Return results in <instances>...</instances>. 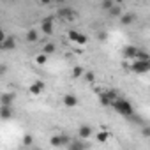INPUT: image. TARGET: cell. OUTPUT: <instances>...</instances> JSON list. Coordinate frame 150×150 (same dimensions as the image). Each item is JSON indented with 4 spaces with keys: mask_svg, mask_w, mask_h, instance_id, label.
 Returning a JSON list of instances; mask_svg holds the SVG:
<instances>
[{
    "mask_svg": "<svg viewBox=\"0 0 150 150\" xmlns=\"http://www.w3.org/2000/svg\"><path fill=\"white\" fill-rule=\"evenodd\" d=\"M11 115H13V110H11V106H2V108H0V118H2V120H7V118H11Z\"/></svg>",
    "mask_w": 150,
    "mask_h": 150,
    "instance_id": "12",
    "label": "cell"
},
{
    "mask_svg": "<svg viewBox=\"0 0 150 150\" xmlns=\"http://www.w3.org/2000/svg\"><path fill=\"white\" fill-rule=\"evenodd\" d=\"M28 92H30L32 96H41V94L44 92V83H42V81H39V80H37V81H34V83L28 87Z\"/></svg>",
    "mask_w": 150,
    "mask_h": 150,
    "instance_id": "6",
    "label": "cell"
},
{
    "mask_svg": "<svg viewBox=\"0 0 150 150\" xmlns=\"http://www.w3.org/2000/svg\"><path fill=\"white\" fill-rule=\"evenodd\" d=\"M103 7H104V9H108V11H110V9H111V7H113V2H111V0H104V2H103Z\"/></svg>",
    "mask_w": 150,
    "mask_h": 150,
    "instance_id": "24",
    "label": "cell"
},
{
    "mask_svg": "<svg viewBox=\"0 0 150 150\" xmlns=\"http://www.w3.org/2000/svg\"><path fill=\"white\" fill-rule=\"evenodd\" d=\"M58 16H60L62 20H65V21L76 20V13H74L72 9H69V7H62V9H58Z\"/></svg>",
    "mask_w": 150,
    "mask_h": 150,
    "instance_id": "3",
    "label": "cell"
},
{
    "mask_svg": "<svg viewBox=\"0 0 150 150\" xmlns=\"http://www.w3.org/2000/svg\"><path fill=\"white\" fill-rule=\"evenodd\" d=\"M78 136H80V138H83V139H87V138H90V136H92V129H90L88 125H81V127H80V131H78Z\"/></svg>",
    "mask_w": 150,
    "mask_h": 150,
    "instance_id": "11",
    "label": "cell"
},
{
    "mask_svg": "<svg viewBox=\"0 0 150 150\" xmlns=\"http://www.w3.org/2000/svg\"><path fill=\"white\" fill-rule=\"evenodd\" d=\"M110 14H111V16H122V14H120V7H118V6H113V7L110 9Z\"/></svg>",
    "mask_w": 150,
    "mask_h": 150,
    "instance_id": "21",
    "label": "cell"
},
{
    "mask_svg": "<svg viewBox=\"0 0 150 150\" xmlns=\"http://www.w3.org/2000/svg\"><path fill=\"white\" fill-rule=\"evenodd\" d=\"M46 60H48V55H46V53H39V55L35 57V62H37L39 65H44Z\"/></svg>",
    "mask_w": 150,
    "mask_h": 150,
    "instance_id": "17",
    "label": "cell"
},
{
    "mask_svg": "<svg viewBox=\"0 0 150 150\" xmlns=\"http://www.w3.org/2000/svg\"><path fill=\"white\" fill-rule=\"evenodd\" d=\"M117 2H122V0H117Z\"/></svg>",
    "mask_w": 150,
    "mask_h": 150,
    "instance_id": "29",
    "label": "cell"
},
{
    "mask_svg": "<svg viewBox=\"0 0 150 150\" xmlns=\"http://www.w3.org/2000/svg\"><path fill=\"white\" fill-rule=\"evenodd\" d=\"M108 138H110V132H106V131H99L97 132V139L99 141H108Z\"/></svg>",
    "mask_w": 150,
    "mask_h": 150,
    "instance_id": "18",
    "label": "cell"
},
{
    "mask_svg": "<svg viewBox=\"0 0 150 150\" xmlns=\"http://www.w3.org/2000/svg\"><path fill=\"white\" fill-rule=\"evenodd\" d=\"M76 42H78V44H81V46H83V44H87V37H85V35H83V34H80V35H78V39H76Z\"/></svg>",
    "mask_w": 150,
    "mask_h": 150,
    "instance_id": "23",
    "label": "cell"
},
{
    "mask_svg": "<svg viewBox=\"0 0 150 150\" xmlns=\"http://www.w3.org/2000/svg\"><path fill=\"white\" fill-rule=\"evenodd\" d=\"M14 46H16V41H14V37H11V35H4L2 37V42H0V48L2 50H14Z\"/></svg>",
    "mask_w": 150,
    "mask_h": 150,
    "instance_id": "5",
    "label": "cell"
},
{
    "mask_svg": "<svg viewBox=\"0 0 150 150\" xmlns=\"http://www.w3.org/2000/svg\"><path fill=\"white\" fill-rule=\"evenodd\" d=\"M136 53H138V48L136 46H125L124 51H122L124 58H136Z\"/></svg>",
    "mask_w": 150,
    "mask_h": 150,
    "instance_id": "9",
    "label": "cell"
},
{
    "mask_svg": "<svg viewBox=\"0 0 150 150\" xmlns=\"http://www.w3.org/2000/svg\"><path fill=\"white\" fill-rule=\"evenodd\" d=\"M131 69H132L136 74H145V72L150 71V60H138V58H136V62L131 65Z\"/></svg>",
    "mask_w": 150,
    "mask_h": 150,
    "instance_id": "2",
    "label": "cell"
},
{
    "mask_svg": "<svg viewBox=\"0 0 150 150\" xmlns=\"http://www.w3.org/2000/svg\"><path fill=\"white\" fill-rule=\"evenodd\" d=\"M23 145H32V136H25L23 138Z\"/></svg>",
    "mask_w": 150,
    "mask_h": 150,
    "instance_id": "25",
    "label": "cell"
},
{
    "mask_svg": "<svg viewBox=\"0 0 150 150\" xmlns=\"http://www.w3.org/2000/svg\"><path fill=\"white\" fill-rule=\"evenodd\" d=\"M27 41L28 42H35L37 41V32L35 30H28L27 32Z\"/></svg>",
    "mask_w": 150,
    "mask_h": 150,
    "instance_id": "16",
    "label": "cell"
},
{
    "mask_svg": "<svg viewBox=\"0 0 150 150\" xmlns=\"http://www.w3.org/2000/svg\"><path fill=\"white\" fill-rule=\"evenodd\" d=\"M53 51H55V44H53V42H48V44H44V46H42V53L51 55Z\"/></svg>",
    "mask_w": 150,
    "mask_h": 150,
    "instance_id": "15",
    "label": "cell"
},
{
    "mask_svg": "<svg viewBox=\"0 0 150 150\" xmlns=\"http://www.w3.org/2000/svg\"><path fill=\"white\" fill-rule=\"evenodd\" d=\"M136 58H138V60H150V55H148V53H145V51H141V50H138Z\"/></svg>",
    "mask_w": 150,
    "mask_h": 150,
    "instance_id": "19",
    "label": "cell"
},
{
    "mask_svg": "<svg viewBox=\"0 0 150 150\" xmlns=\"http://www.w3.org/2000/svg\"><path fill=\"white\" fill-rule=\"evenodd\" d=\"M143 136H150V127H145L143 129Z\"/></svg>",
    "mask_w": 150,
    "mask_h": 150,
    "instance_id": "26",
    "label": "cell"
},
{
    "mask_svg": "<svg viewBox=\"0 0 150 150\" xmlns=\"http://www.w3.org/2000/svg\"><path fill=\"white\" fill-rule=\"evenodd\" d=\"M111 108L117 111V113H120V115H124V117H132V104L129 103V101H125V99H117L113 104H111Z\"/></svg>",
    "mask_w": 150,
    "mask_h": 150,
    "instance_id": "1",
    "label": "cell"
},
{
    "mask_svg": "<svg viewBox=\"0 0 150 150\" xmlns=\"http://www.w3.org/2000/svg\"><path fill=\"white\" fill-rule=\"evenodd\" d=\"M67 143H69L67 136H51V139H50L51 146H62V145H67Z\"/></svg>",
    "mask_w": 150,
    "mask_h": 150,
    "instance_id": "8",
    "label": "cell"
},
{
    "mask_svg": "<svg viewBox=\"0 0 150 150\" xmlns=\"http://www.w3.org/2000/svg\"><path fill=\"white\" fill-rule=\"evenodd\" d=\"M69 39L71 41H74V42H76V39H78V35H80V32H76V30H69Z\"/></svg>",
    "mask_w": 150,
    "mask_h": 150,
    "instance_id": "20",
    "label": "cell"
},
{
    "mask_svg": "<svg viewBox=\"0 0 150 150\" xmlns=\"http://www.w3.org/2000/svg\"><path fill=\"white\" fill-rule=\"evenodd\" d=\"M85 80H87V81H90V83H92V81H94V80H96V74H94V72H85Z\"/></svg>",
    "mask_w": 150,
    "mask_h": 150,
    "instance_id": "22",
    "label": "cell"
},
{
    "mask_svg": "<svg viewBox=\"0 0 150 150\" xmlns=\"http://www.w3.org/2000/svg\"><path fill=\"white\" fill-rule=\"evenodd\" d=\"M53 2H58V4H62V2H64V0H53Z\"/></svg>",
    "mask_w": 150,
    "mask_h": 150,
    "instance_id": "28",
    "label": "cell"
},
{
    "mask_svg": "<svg viewBox=\"0 0 150 150\" xmlns=\"http://www.w3.org/2000/svg\"><path fill=\"white\" fill-rule=\"evenodd\" d=\"M41 28H42V34H46V35L53 34V18H51V16L44 18V20L41 21Z\"/></svg>",
    "mask_w": 150,
    "mask_h": 150,
    "instance_id": "4",
    "label": "cell"
},
{
    "mask_svg": "<svg viewBox=\"0 0 150 150\" xmlns=\"http://www.w3.org/2000/svg\"><path fill=\"white\" fill-rule=\"evenodd\" d=\"M64 106H65V108H76V106H78V99H76V96L65 94V96H64Z\"/></svg>",
    "mask_w": 150,
    "mask_h": 150,
    "instance_id": "7",
    "label": "cell"
},
{
    "mask_svg": "<svg viewBox=\"0 0 150 150\" xmlns=\"http://www.w3.org/2000/svg\"><path fill=\"white\" fill-rule=\"evenodd\" d=\"M39 2H41L42 6H48V4H51V2H53V0H39Z\"/></svg>",
    "mask_w": 150,
    "mask_h": 150,
    "instance_id": "27",
    "label": "cell"
},
{
    "mask_svg": "<svg viewBox=\"0 0 150 150\" xmlns=\"http://www.w3.org/2000/svg\"><path fill=\"white\" fill-rule=\"evenodd\" d=\"M134 21V14L132 13H127V14H122L120 16V23L122 25H131Z\"/></svg>",
    "mask_w": 150,
    "mask_h": 150,
    "instance_id": "13",
    "label": "cell"
},
{
    "mask_svg": "<svg viewBox=\"0 0 150 150\" xmlns=\"http://www.w3.org/2000/svg\"><path fill=\"white\" fill-rule=\"evenodd\" d=\"M13 103H14V94H2V97H0L2 106H11Z\"/></svg>",
    "mask_w": 150,
    "mask_h": 150,
    "instance_id": "10",
    "label": "cell"
},
{
    "mask_svg": "<svg viewBox=\"0 0 150 150\" xmlns=\"http://www.w3.org/2000/svg\"><path fill=\"white\" fill-rule=\"evenodd\" d=\"M80 76H85V69L80 67V65H76V67L72 69V78H80Z\"/></svg>",
    "mask_w": 150,
    "mask_h": 150,
    "instance_id": "14",
    "label": "cell"
}]
</instances>
